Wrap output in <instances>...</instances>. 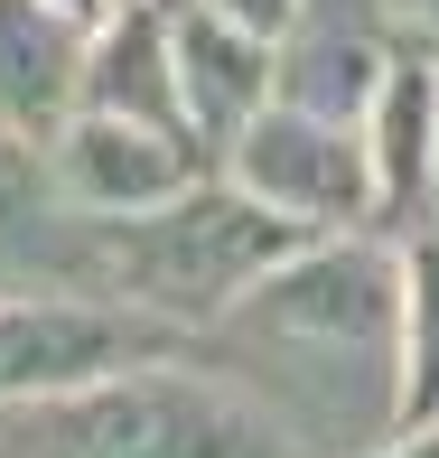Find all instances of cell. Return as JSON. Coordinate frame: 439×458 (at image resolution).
Masks as SVG:
<instances>
[{
    "instance_id": "6da1fadb",
    "label": "cell",
    "mask_w": 439,
    "mask_h": 458,
    "mask_svg": "<svg viewBox=\"0 0 439 458\" xmlns=\"http://www.w3.org/2000/svg\"><path fill=\"white\" fill-rule=\"evenodd\" d=\"M187 356L224 374L290 458H374L402 403V253L308 234L187 327Z\"/></svg>"
},
{
    "instance_id": "7a4b0ae2",
    "label": "cell",
    "mask_w": 439,
    "mask_h": 458,
    "mask_svg": "<svg viewBox=\"0 0 439 458\" xmlns=\"http://www.w3.org/2000/svg\"><path fill=\"white\" fill-rule=\"evenodd\" d=\"M0 458H290L281 430L187 346L0 403Z\"/></svg>"
},
{
    "instance_id": "3957f363",
    "label": "cell",
    "mask_w": 439,
    "mask_h": 458,
    "mask_svg": "<svg viewBox=\"0 0 439 458\" xmlns=\"http://www.w3.org/2000/svg\"><path fill=\"white\" fill-rule=\"evenodd\" d=\"M308 225L271 216L234 178H187L178 197L131 216H85V290L140 309L159 327H206L243 281H262L281 253H300Z\"/></svg>"
},
{
    "instance_id": "277c9868",
    "label": "cell",
    "mask_w": 439,
    "mask_h": 458,
    "mask_svg": "<svg viewBox=\"0 0 439 458\" xmlns=\"http://www.w3.org/2000/svg\"><path fill=\"white\" fill-rule=\"evenodd\" d=\"M224 178L243 197H262L271 216L308 225V234H337V225L374 216V169H365V131L300 103H262L234 122L224 140Z\"/></svg>"
},
{
    "instance_id": "5b68a950",
    "label": "cell",
    "mask_w": 439,
    "mask_h": 458,
    "mask_svg": "<svg viewBox=\"0 0 439 458\" xmlns=\"http://www.w3.org/2000/svg\"><path fill=\"white\" fill-rule=\"evenodd\" d=\"M169 346H187L178 327L140 318L103 290H0V403L94 384V374L169 356Z\"/></svg>"
},
{
    "instance_id": "8992f818",
    "label": "cell",
    "mask_w": 439,
    "mask_h": 458,
    "mask_svg": "<svg viewBox=\"0 0 439 458\" xmlns=\"http://www.w3.org/2000/svg\"><path fill=\"white\" fill-rule=\"evenodd\" d=\"M384 66H393L384 0H290V19L271 29V103H300V113L365 122Z\"/></svg>"
},
{
    "instance_id": "52a82bcc",
    "label": "cell",
    "mask_w": 439,
    "mask_h": 458,
    "mask_svg": "<svg viewBox=\"0 0 439 458\" xmlns=\"http://www.w3.org/2000/svg\"><path fill=\"white\" fill-rule=\"evenodd\" d=\"M47 169L66 187V206H85V216H131V206H159V197H178L187 178H206V150L187 131H159V122L75 103V113L47 131Z\"/></svg>"
},
{
    "instance_id": "ba28073f",
    "label": "cell",
    "mask_w": 439,
    "mask_h": 458,
    "mask_svg": "<svg viewBox=\"0 0 439 458\" xmlns=\"http://www.w3.org/2000/svg\"><path fill=\"white\" fill-rule=\"evenodd\" d=\"M0 290H85V206L47 169V140L0 131Z\"/></svg>"
},
{
    "instance_id": "9c48e42d",
    "label": "cell",
    "mask_w": 439,
    "mask_h": 458,
    "mask_svg": "<svg viewBox=\"0 0 439 458\" xmlns=\"http://www.w3.org/2000/svg\"><path fill=\"white\" fill-rule=\"evenodd\" d=\"M169 66H178V113L197 131V150H224L234 122L271 103V38L197 10V0H169Z\"/></svg>"
},
{
    "instance_id": "30bf717a",
    "label": "cell",
    "mask_w": 439,
    "mask_h": 458,
    "mask_svg": "<svg viewBox=\"0 0 439 458\" xmlns=\"http://www.w3.org/2000/svg\"><path fill=\"white\" fill-rule=\"evenodd\" d=\"M75 103L159 122V131H187L178 66H169V0H113V10L94 19V29H85V85H75ZM187 140H197V131H187Z\"/></svg>"
},
{
    "instance_id": "8fae6325",
    "label": "cell",
    "mask_w": 439,
    "mask_h": 458,
    "mask_svg": "<svg viewBox=\"0 0 439 458\" xmlns=\"http://www.w3.org/2000/svg\"><path fill=\"white\" fill-rule=\"evenodd\" d=\"M85 85V19L56 0H0V131L47 140Z\"/></svg>"
},
{
    "instance_id": "7c38bea8",
    "label": "cell",
    "mask_w": 439,
    "mask_h": 458,
    "mask_svg": "<svg viewBox=\"0 0 439 458\" xmlns=\"http://www.w3.org/2000/svg\"><path fill=\"white\" fill-rule=\"evenodd\" d=\"M355 131H365V169H374V216L411 225L430 197V159H439V66L393 56Z\"/></svg>"
},
{
    "instance_id": "4fadbf2b",
    "label": "cell",
    "mask_w": 439,
    "mask_h": 458,
    "mask_svg": "<svg viewBox=\"0 0 439 458\" xmlns=\"http://www.w3.org/2000/svg\"><path fill=\"white\" fill-rule=\"evenodd\" d=\"M439 421V243L402 253V403H393V440Z\"/></svg>"
},
{
    "instance_id": "5bb4252c",
    "label": "cell",
    "mask_w": 439,
    "mask_h": 458,
    "mask_svg": "<svg viewBox=\"0 0 439 458\" xmlns=\"http://www.w3.org/2000/svg\"><path fill=\"white\" fill-rule=\"evenodd\" d=\"M197 10H215V19H234V29H281V19H290V0H197Z\"/></svg>"
},
{
    "instance_id": "9a60e30c",
    "label": "cell",
    "mask_w": 439,
    "mask_h": 458,
    "mask_svg": "<svg viewBox=\"0 0 439 458\" xmlns=\"http://www.w3.org/2000/svg\"><path fill=\"white\" fill-rule=\"evenodd\" d=\"M374 458H439V421H421V430H402V440H384Z\"/></svg>"
},
{
    "instance_id": "2e32d148",
    "label": "cell",
    "mask_w": 439,
    "mask_h": 458,
    "mask_svg": "<svg viewBox=\"0 0 439 458\" xmlns=\"http://www.w3.org/2000/svg\"><path fill=\"white\" fill-rule=\"evenodd\" d=\"M384 10H393V19H421V29L439 38V0H384Z\"/></svg>"
},
{
    "instance_id": "e0dca14e",
    "label": "cell",
    "mask_w": 439,
    "mask_h": 458,
    "mask_svg": "<svg viewBox=\"0 0 439 458\" xmlns=\"http://www.w3.org/2000/svg\"><path fill=\"white\" fill-rule=\"evenodd\" d=\"M56 10H66V19H85V29H94V19L113 10V0H56Z\"/></svg>"
},
{
    "instance_id": "ac0fdd59",
    "label": "cell",
    "mask_w": 439,
    "mask_h": 458,
    "mask_svg": "<svg viewBox=\"0 0 439 458\" xmlns=\"http://www.w3.org/2000/svg\"><path fill=\"white\" fill-rule=\"evenodd\" d=\"M430 197H439V159H430Z\"/></svg>"
}]
</instances>
